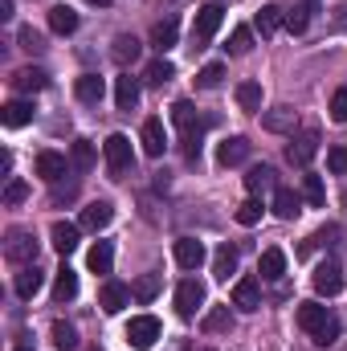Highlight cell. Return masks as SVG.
<instances>
[{"instance_id":"28","label":"cell","mask_w":347,"mask_h":351,"mask_svg":"<svg viewBox=\"0 0 347 351\" xmlns=\"http://www.w3.org/2000/svg\"><path fill=\"white\" fill-rule=\"evenodd\" d=\"M74 294H78V274H74L70 265H62V269H58V282H53V298H58V302H70Z\"/></svg>"},{"instance_id":"15","label":"cell","mask_w":347,"mask_h":351,"mask_svg":"<svg viewBox=\"0 0 347 351\" xmlns=\"http://www.w3.org/2000/svg\"><path fill=\"white\" fill-rule=\"evenodd\" d=\"M33 168H37V176H41V180H49V184H58V180L66 176V156H62V152H41Z\"/></svg>"},{"instance_id":"36","label":"cell","mask_w":347,"mask_h":351,"mask_svg":"<svg viewBox=\"0 0 347 351\" xmlns=\"http://www.w3.org/2000/svg\"><path fill=\"white\" fill-rule=\"evenodd\" d=\"M237 106H241V110H261V86L258 82H241V86H237Z\"/></svg>"},{"instance_id":"23","label":"cell","mask_w":347,"mask_h":351,"mask_svg":"<svg viewBox=\"0 0 347 351\" xmlns=\"http://www.w3.org/2000/svg\"><path fill=\"white\" fill-rule=\"evenodd\" d=\"M237 274V250L233 245H221L217 254H213V278L217 282H229Z\"/></svg>"},{"instance_id":"30","label":"cell","mask_w":347,"mask_h":351,"mask_svg":"<svg viewBox=\"0 0 347 351\" xmlns=\"http://www.w3.org/2000/svg\"><path fill=\"white\" fill-rule=\"evenodd\" d=\"M176 37H180V25H176V21H160V25L152 29V45H156L160 53H168V49H172Z\"/></svg>"},{"instance_id":"29","label":"cell","mask_w":347,"mask_h":351,"mask_svg":"<svg viewBox=\"0 0 347 351\" xmlns=\"http://www.w3.org/2000/svg\"><path fill=\"white\" fill-rule=\"evenodd\" d=\"M246 188L254 196H265V192H278V180H274V168H254L246 176Z\"/></svg>"},{"instance_id":"4","label":"cell","mask_w":347,"mask_h":351,"mask_svg":"<svg viewBox=\"0 0 347 351\" xmlns=\"http://www.w3.org/2000/svg\"><path fill=\"white\" fill-rule=\"evenodd\" d=\"M156 339H160V319H152V315H135V319L127 323V343H131L135 351H147Z\"/></svg>"},{"instance_id":"27","label":"cell","mask_w":347,"mask_h":351,"mask_svg":"<svg viewBox=\"0 0 347 351\" xmlns=\"http://www.w3.org/2000/svg\"><path fill=\"white\" fill-rule=\"evenodd\" d=\"M49 29H53V33H62V37H70V33L78 29V12H74V8H66V4L49 8Z\"/></svg>"},{"instance_id":"14","label":"cell","mask_w":347,"mask_h":351,"mask_svg":"<svg viewBox=\"0 0 347 351\" xmlns=\"http://www.w3.org/2000/svg\"><path fill=\"white\" fill-rule=\"evenodd\" d=\"M12 86L21 90V94H37V90L49 86V74H45V70H37V66H25V70H16V74H12Z\"/></svg>"},{"instance_id":"10","label":"cell","mask_w":347,"mask_h":351,"mask_svg":"<svg viewBox=\"0 0 347 351\" xmlns=\"http://www.w3.org/2000/svg\"><path fill=\"white\" fill-rule=\"evenodd\" d=\"M139 139H143V152H147L152 160H160V156H164V147H168V131H164V123H160V119H143Z\"/></svg>"},{"instance_id":"2","label":"cell","mask_w":347,"mask_h":351,"mask_svg":"<svg viewBox=\"0 0 347 351\" xmlns=\"http://www.w3.org/2000/svg\"><path fill=\"white\" fill-rule=\"evenodd\" d=\"M4 258L8 262H25V265H33L37 262V237L29 233V229H8V237H4Z\"/></svg>"},{"instance_id":"20","label":"cell","mask_w":347,"mask_h":351,"mask_svg":"<svg viewBox=\"0 0 347 351\" xmlns=\"http://www.w3.org/2000/svg\"><path fill=\"white\" fill-rule=\"evenodd\" d=\"M176 262L184 265V269H196V265L204 262V245L196 237H180L176 241Z\"/></svg>"},{"instance_id":"37","label":"cell","mask_w":347,"mask_h":351,"mask_svg":"<svg viewBox=\"0 0 347 351\" xmlns=\"http://www.w3.org/2000/svg\"><path fill=\"white\" fill-rule=\"evenodd\" d=\"M70 164H74L78 172H90V168H94V143L78 139V143H74V152H70Z\"/></svg>"},{"instance_id":"25","label":"cell","mask_w":347,"mask_h":351,"mask_svg":"<svg viewBox=\"0 0 347 351\" xmlns=\"http://www.w3.org/2000/svg\"><path fill=\"white\" fill-rule=\"evenodd\" d=\"M258 274H261V282H278L286 274V254L282 250H265L258 262Z\"/></svg>"},{"instance_id":"6","label":"cell","mask_w":347,"mask_h":351,"mask_svg":"<svg viewBox=\"0 0 347 351\" xmlns=\"http://www.w3.org/2000/svg\"><path fill=\"white\" fill-rule=\"evenodd\" d=\"M200 302H204V286L196 278H184L176 286V311H180V319H192L200 311Z\"/></svg>"},{"instance_id":"46","label":"cell","mask_w":347,"mask_h":351,"mask_svg":"<svg viewBox=\"0 0 347 351\" xmlns=\"http://www.w3.org/2000/svg\"><path fill=\"white\" fill-rule=\"evenodd\" d=\"M16 41H21V49H29V53H33V49H41V33H37L33 25H25V29L16 33Z\"/></svg>"},{"instance_id":"9","label":"cell","mask_w":347,"mask_h":351,"mask_svg":"<svg viewBox=\"0 0 347 351\" xmlns=\"http://www.w3.org/2000/svg\"><path fill=\"white\" fill-rule=\"evenodd\" d=\"M110 221H115V204H110V200H94V204L82 208V221H78V225H82L86 233H102Z\"/></svg>"},{"instance_id":"12","label":"cell","mask_w":347,"mask_h":351,"mask_svg":"<svg viewBox=\"0 0 347 351\" xmlns=\"http://www.w3.org/2000/svg\"><path fill=\"white\" fill-rule=\"evenodd\" d=\"M78 229H82V225H70V221H53V229H49V241H53V250H58L62 258L78 250Z\"/></svg>"},{"instance_id":"22","label":"cell","mask_w":347,"mask_h":351,"mask_svg":"<svg viewBox=\"0 0 347 351\" xmlns=\"http://www.w3.org/2000/svg\"><path fill=\"white\" fill-rule=\"evenodd\" d=\"M98 306H102L106 315H119V311L127 306V286H123V282H106L102 294H98Z\"/></svg>"},{"instance_id":"48","label":"cell","mask_w":347,"mask_h":351,"mask_svg":"<svg viewBox=\"0 0 347 351\" xmlns=\"http://www.w3.org/2000/svg\"><path fill=\"white\" fill-rule=\"evenodd\" d=\"M335 339H339V319H335L331 327H323V331L315 335V343H319V348H327V343H335Z\"/></svg>"},{"instance_id":"19","label":"cell","mask_w":347,"mask_h":351,"mask_svg":"<svg viewBox=\"0 0 347 351\" xmlns=\"http://www.w3.org/2000/svg\"><path fill=\"white\" fill-rule=\"evenodd\" d=\"M282 25H286V12H282L278 4H265L258 16H254V29H258L261 37H274V33H278Z\"/></svg>"},{"instance_id":"52","label":"cell","mask_w":347,"mask_h":351,"mask_svg":"<svg viewBox=\"0 0 347 351\" xmlns=\"http://www.w3.org/2000/svg\"><path fill=\"white\" fill-rule=\"evenodd\" d=\"M213 4H225V0H213Z\"/></svg>"},{"instance_id":"13","label":"cell","mask_w":347,"mask_h":351,"mask_svg":"<svg viewBox=\"0 0 347 351\" xmlns=\"http://www.w3.org/2000/svg\"><path fill=\"white\" fill-rule=\"evenodd\" d=\"M233 306L258 311L261 306V282L258 278H237V286H233Z\"/></svg>"},{"instance_id":"1","label":"cell","mask_w":347,"mask_h":351,"mask_svg":"<svg viewBox=\"0 0 347 351\" xmlns=\"http://www.w3.org/2000/svg\"><path fill=\"white\" fill-rule=\"evenodd\" d=\"M221 21H225V8H221V4H204V8H196V21H192V45L204 49V45L213 41V33L221 29Z\"/></svg>"},{"instance_id":"16","label":"cell","mask_w":347,"mask_h":351,"mask_svg":"<svg viewBox=\"0 0 347 351\" xmlns=\"http://www.w3.org/2000/svg\"><path fill=\"white\" fill-rule=\"evenodd\" d=\"M139 53H143V45H139L131 33H119V37H115V45H110V58H115V66H131Z\"/></svg>"},{"instance_id":"5","label":"cell","mask_w":347,"mask_h":351,"mask_svg":"<svg viewBox=\"0 0 347 351\" xmlns=\"http://www.w3.org/2000/svg\"><path fill=\"white\" fill-rule=\"evenodd\" d=\"M311 282H315V294H323V298H335V294L344 290V265L327 258V262L315 265V278H311Z\"/></svg>"},{"instance_id":"43","label":"cell","mask_w":347,"mask_h":351,"mask_svg":"<svg viewBox=\"0 0 347 351\" xmlns=\"http://www.w3.org/2000/svg\"><path fill=\"white\" fill-rule=\"evenodd\" d=\"M258 221H261L258 196H254V200H246V204H237V225H258Z\"/></svg>"},{"instance_id":"7","label":"cell","mask_w":347,"mask_h":351,"mask_svg":"<svg viewBox=\"0 0 347 351\" xmlns=\"http://www.w3.org/2000/svg\"><path fill=\"white\" fill-rule=\"evenodd\" d=\"M331 323H335V315H331L323 302H302V306H298V327H302L311 339H315L323 327H331Z\"/></svg>"},{"instance_id":"41","label":"cell","mask_w":347,"mask_h":351,"mask_svg":"<svg viewBox=\"0 0 347 351\" xmlns=\"http://www.w3.org/2000/svg\"><path fill=\"white\" fill-rule=\"evenodd\" d=\"M221 78H225V66H221V62H208V66L196 74V86H200V90H213V86H221Z\"/></svg>"},{"instance_id":"18","label":"cell","mask_w":347,"mask_h":351,"mask_svg":"<svg viewBox=\"0 0 347 351\" xmlns=\"http://www.w3.org/2000/svg\"><path fill=\"white\" fill-rule=\"evenodd\" d=\"M115 102H119V110H135L139 106V78H131V74L115 78Z\"/></svg>"},{"instance_id":"47","label":"cell","mask_w":347,"mask_h":351,"mask_svg":"<svg viewBox=\"0 0 347 351\" xmlns=\"http://www.w3.org/2000/svg\"><path fill=\"white\" fill-rule=\"evenodd\" d=\"M331 119L335 123H347V90H335L331 94Z\"/></svg>"},{"instance_id":"40","label":"cell","mask_w":347,"mask_h":351,"mask_svg":"<svg viewBox=\"0 0 347 351\" xmlns=\"http://www.w3.org/2000/svg\"><path fill=\"white\" fill-rule=\"evenodd\" d=\"M265 127H270V131H290V127H294V110H290V106H274V110L265 114Z\"/></svg>"},{"instance_id":"21","label":"cell","mask_w":347,"mask_h":351,"mask_svg":"<svg viewBox=\"0 0 347 351\" xmlns=\"http://www.w3.org/2000/svg\"><path fill=\"white\" fill-rule=\"evenodd\" d=\"M0 123H4V127H25V123H33V102L12 98V102L0 110Z\"/></svg>"},{"instance_id":"35","label":"cell","mask_w":347,"mask_h":351,"mask_svg":"<svg viewBox=\"0 0 347 351\" xmlns=\"http://www.w3.org/2000/svg\"><path fill=\"white\" fill-rule=\"evenodd\" d=\"M302 200H311L315 208H323V204H327V188H323V180H319V176H302Z\"/></svg>"},{"instance_id":"17","label":"cell","mask_w":347,"mask_h":351,"mask_svg":"<svg viewBox=\"0 0 347 351\" xmlns=\"http://www.w3.org/2000/svg\"><path fill=\"white\" fill-rule=\"evenodd\" d=\"M274 213H278L282 221H294V217L302 213V196H298L294 188H278V192H274Z\"/></svg>"},{"instance_id":"31","label":"cell","mask_w":347,"mask_h":351,"mask_svg":"<svg viewBox=\"0 0 347 351\" xmlns=\"http://www.w3.org/2000/svg\"><path fill=\"white\" fill-rule=\"evenodd\" d=\"M172 78H176V66L168 62V58H156V62L147 66V74H143L147 86H164V82H172Z\"/></svg>"},{"instance_id":"42","label":"cell","mask_w":347,"mask_h":351,"mask_svg":"<svg viewBox=\"0 0 347 351\" xmlns=\"http://www.w3.org/2000/svg\"><path fill=\"white\" fill-rule=\"evenodd\" d=\"M53 343H58L62 351H74V348H78V331H74L70 323H62V319H58V323H53Z\"/></svg>"},{"instance_id":"11","label":"cell","mask_w":347,"mask_h":351,"mask_svg":"<svg viewBox=\"0 0 347 351\" xmlns=\"http://www.w3.org/2000/svg\"><path fill=\"white\" fill-rule=\"evenodd\" d=\"M250 160V139L246 135H233V139H225L221 147H217V164L221 168H237V164H246Z\"/></svg>"},{"instance_id":"45","label":"cell","mask_w":347,"mask_h":351,"mask_svg":"<svg viewBox=\"0 0 347 351\" xmlns=\"http://www.w3.org/2000/svg\"><path fill=\"white\" fill-rule=\"evenodd\" d=\"M327 172H335V176H344V172H347V147H344V143L327 152Z\"/></svg>"},{"instance_id":"51","label":"cell","mask_w":347,"mask_h":351,"mask_svg":"<svg viewBox=\"0 0 347 351\" xmlns=\"http://www.w3.org/2000/svg\"><path fill=\"white\" fill-rule=\"evenodd\" d=\"M16 351H33V348H16Z\"/></svg>"},{"instance_id":"44","label":"cell","mask_w":347,"mask_h":351,"mask_svg":"<svg viewBox=\"0 0 347 351\" xmlns=\"http://www.w3.org/2000/svg\"><path fill=\"white\" fill-rule=\"evenodd\" d=\"M25 196H29V184L25 180H8L4 184V204H21Z\"/></svg>"},{"instance_id":"39","label":"cell","mask_w":347,"mask_h":351,"mask_svg":"<svg viewBox=\"0 0 347 351\" xmlns=\"http://www.w3.org/2000/svg\"><path fill=\"white\" fill-rule=\"evenodd\" d=\"M250 45H254V29L237 25V29H233V37H229V53H233V58H241V53H250Z\"/></svg>"},{"instance_id":"3","label":"cell","mask_w":347,"mask_h":351,"mask_svg":"<svg viewBox=\"0 0 347 351\" xmlns=\"http://www.w3.org/2000/svg\"><path fill=\"white\" fill-rule=\"evenodd\" d=\"M102 156H106V168H110L115 176H123L127 168H131V160H135V152H131V139H127V135H119V131H115V135L102 143Z\"/></svg>"},{"instance_id":"33","label":"cell","mask_w":347,"mask_h":351,"mask_svg":"<svg viewBox=\"0 0 347 351\" xmlns=\"http://www.w3.org/2000/svg\"><path fill=\"white\" fill-rule=\"evenodd\" d=\"M200 327H204L208 335H217V331H233V315H229V306H217V311H208Z\"/></svg>"},{"instance_id":"8","label":"cell","mask_w":347,"mask_h":351,"mask_svg":"<svg viewBox=\"0 0 347 351\" xmlns=\"http://www.w3.org/2000/svg\"><path fill=\"white\" fill-rule=\"evenodd\" d=\"M315 152H319V135H315V131H302V135H290L286 160H290L294 168H307V164L315 160Z\"/></svg>"},{"instance_id":"34","label":"cell","mask_w":347,"mask_h":351,"mask_svg":"<svg viewBox=\"0 0 347 351\" xmlns=\"http://www.w3.org/2000/svg\"><path fill=\"white\" fill-rule=\"evenodd\" d=\"M90 269L94 274H110V262H115V250H110V241H98L94 250H90Z\"/></svg>"},{"instance_id":"24","label":"cell","mask_w":347,"mask_h":351,"mask_svg":"<svg viewBox=\"0 0 347 351\" xmlns=\"http://www.w3.org/2000/svg\"><path fill=\"white\" fill-rule=\"evenodd\" d=\"M74 94H78V102H102V94H106V82L98 78V74H82L78 82H74Z\"/></svg>"},{"instance_id":"26","label":"cell","mask_w":347,"mask_h":351,"mask_svg":"<svg viewBox=\"0 0 347 351\" xmlns=\"http://www.w3.org/2000/svg\"><path fill=\"white\" fill-rule=\"evenodd\" d=\"M41 286H45V274L37 269V262L25 265V269L16 274V294H21V298H33V294H37Z\"/></svg>"},{"instance_id":"38","label":"cell","mask_w":347,"mask_h":351,"mask_svg":"<svg viewBox=\"0 0 347 351\" xmlns=\"http://www.w3.org/2000/svg\"><path fill=\"white\" fill-rule=\"evenodd\" d=\"M311 12H315L311 4H298V8H290V12H286V29H290V33H307V25H311Z\"/></svg>"},{"instance_id":"49","label":"cell","mask_w":347,"mask_h":351,"mask_svg":"<svg viewBox=\"0 0 347 351\" xmlns=\"http://www.w3.org/2000/svg\"><path fill=\"white\" fill-rule=\"evenodd\" d=\"M12 16V0H0V21H8Z\"/></svg>"},{"instance_id":"32","label":"cell","mask_w":347,"mask_h":351,"mask_svg":"<svg viewBox=\"0 0 347 351\" xmlns=\"http://www.w3.org/2000/svg\"><path fill=\"white\" fill-rule=\"evenodd\" d=\"M160 286H164V282H160V274H143V278H135L131 294H135L139 302H152V298L160 294Z\"/></svg>"},{"instance_id":"50","label":"cell","mask_w":347,"mask_h":351,"mask_svg":"<svg viewBox=\"0 0 347 351\" xmlns=\"http://www.w3.org/2000/svg\"><path fill=\"white\" fill-rule=\"evenodd\" d=\"M86 4H98V8H110V0H86Z\"/></svg>"}]
</instances>
